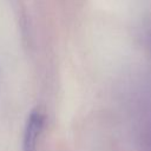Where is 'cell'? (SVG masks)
Returning <instances> with one entry per match:
<instances>
[{
    "label": "cell",
    "instance_id": "6da1fadb",
    "mask_svg": "<svg viewBox=\"0 0 151 151\" xmlns=\"http://www.w3.org/2000/svg\"><path fill=\"white\" fill-rule=\"evenodd\" d=\"M44 122L45 117L40 111H33L29 114L24 134V151H38Z\"/></svg>",
    "mask_w": 151,
    "mask_h": 151
}]
</instances>
